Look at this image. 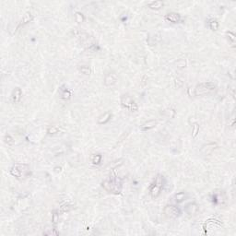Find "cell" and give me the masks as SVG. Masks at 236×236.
Instances as JSON below:
<instances>
[{"label": "cell", "instance_id": "603a6c76", "mask_svg": "<svg viewBox=\"0 0 236 236\" xmlns=\"http://www.w3.org/2000/svg\"><path fill=\"white\" fill-rule=\"evenodd\" d=\"M102 155L101 154H93L92 156H91V162H92V164H94V165H98V164H100L101 163V162H102Z\"/></svg>", "mask_w": 236, "mask_h": 236}, {"label": "cell", "instance_id": "4dcf8cb0", "mask_svg": "<svg viewBox=\"0 0 236 236\" xmlns=\"http://www.w3.org/2000/svg\"><path fill=\"white\" fill-rule=\"evenodd\" d=\"M47 232H44V235H58L59 233L56 231V229H47Z\"/></svg>", "mask_w": 236, "mask_h": 236}, {"label": "cell", "instance_id": "3957f363", "mask_svg": "<svg viewBox=\"0 0 236 236\" xmlns=\"http://www.w3.org/2000/svg\"><path fill=\"white\" fill-rule=\"evenodd\" d=\"M164 183H165L164 177L162 176V175H160V174L157 175L156 177H155L154 182L151 183V185L149 188L150 189V194L151 197L156 198V197H158L161 195V192H162V189L164 186Z\"/></svg>", "mask_w": 236, "mask_h": 236}, {"label": "cell", "instance_id": "e0dca14e", "mask_svg": "<svg viewBox=\"0 0 236 236\" xmlns=\"http://www.w3.org/2000/svg\"><path fill=\"white\" fill-rule=\"evenodd\" d=\"M111 117H112V114L110 112H107V113H105L104 115L101 116L100 117L98 118L97 123L99 124H104L108 123L111 120Z\"/></svg>", "mask_w": 236, "mask_h": 236}, {"label": "cell", "instance_id": "ac0fdd59", "mask_svg": "<svg viewBox=\"0 0 236 236\" xmlns=\"http://www.w3.org/2000/svg\"><path fill=\"white\" fill-rule=\"evenodd\" d=\"M65 86H62L60 91H61V99L64 101H68L71 98V92L67 89H64Z\"/></svg>", "mask_w": 236, "mask_h": 236}, {"label": "cell", "instance_id": "ffe728a7", "mask_svg": "<svg viewBox=\"0 0 236 236\" xmlns=\"http://www.w3.org/2000/svg\"><path fill=\"white\" fill-rule=\"evenodd\" d=\"M74 209V206L71 205V204H68V203H65V204H63L61 207H59L58 210L59 213H63V212H67V211H70L71 209Z\"/></svg>", "mask_w": 236, "mask_h": 236}, {"label": "cell", "instance_id": "d6986e66", "mask_svg": "<svg viewBox=\"0 0 236 236\" xmlns=\"http://www.w3.org/2000/svg\"><path fill=\"white\" fill-rule=\"evenodd\" d=\"M175 114H176V112L174 108H168L162 112V116L168 119H173L175 116Z\"/></svg>", "mask_w": 236, "mask_h": 236}, {"label": "cell", "instance_id": "5bb4252c", "mask_svg": "<svg viewBox=\"0 0 236 236\" xmlns=\"http://www.w3.org/2000/svg\"><path fill=\"white\" fill-rule=\"evenodd\" d=\"M217 148V144L216 143H209L207 145H204L201 149V152L205 155L210 154L215 149Z\"/></svg>", "mask_w": 236, "mask_h": 236}, {"label": "cell", "instance_id": "cb8c5ba5", "mask_svg": "<svg viewBox=\"0 0 236 236\" xmlns=\"http://www.w3.org/2000/svg\"><path fill=\"white\" fill-rule=\"evenodd\" d=\"M74 17H75L76 22H78V23H82V22L85 20L84 15H83L82 13H80V12H76L75 15H74Z\"/></svg>", "mask_w": 236, "mask_h": 236}, {"label": "cell", "instance_id": "44dd1931", "mask_svg": "<svg viewBox=\"0 0 236 236\" xmlns=\"http://www.w3.org/2000/svg\"><path fill=\"white\" fill-rule=\"evenodd\" d=\"M209 28H210V30H212V31H218V29H219V22L217 21V19H209Z\"/></svg>", "mask_w": 236, "mask_h": 236}, {"label": "cell", "instance_id": "8fae6325", "mask_svg": "<svg viewBox=\"0 0 236 236\" xmlns=\"http://www.w3.org/2000/svg\"><path fill=\"white\" fill-rule=\"evenodd\" d=\"M158 124V121L157 120H150L148 122H145L142 125H140L139 129L141 131H149L152 128H154Z\"/></svg>", "mask_w": 236, "mask_h": 236}, {"label": "cell", "instance_id": "52a82bcc", "mask_svg": "<svg viewBox=\"0 0 236 236\" xmlns=\"http://www.w3.org/2000/svg\"><path fill=\"white\" fill-rule=\"evenodd\" d=\"M118 81L117 75L115 72H110L107 73L104 77V85L106 87H113L115 86Z\"/></svg>", "mask_w": 236, "mask_h": 236}, {"label": "cell", "instance_id": "f1b7e54d", "mask_svg": "<svg viewBox=\"0 0 236 236\" xmlns=\"http://www.w3.org/2000/svg\"><path fill=\"white\" fill-rule=\"evenodd\" d=\"M177 68H184L186 66V60L185 59H179L175 62Z\"/></svg>", "mask_w": 236, "mask_h": 236}, {"label": "cell", "instance_id": "484cf974", "mask_svg": "<svg viewBox=\"0 0 236 236\" xmlns=\"http://www.w3.org/2000/svg\"><path fill=\"white\" fill-rule=\"evenodd\" d=\"M59 220V212L58 210H54L53 211V215H52V221H53V224L54 226H57V222H58Z\"/></svg>", "mask_w": 236, "mask_h": 236}, {"label": "cell", "instance_id": "83f0119b", "mask_svg": "<svg viewBox=\"0 0 236 236\" xmlns=\"http://www.w3.org/2000/svg\"><path fill=\"white\" fill-rule=\"evenodd\" d=\"M59 131H60V128L58 126H51L47 129V134L48 135H56V134L59 133Z\"/></svg>", "mask_w": 236, "mask_h": 236}, {"label": "cell", "instance_id": "7a4b0ae2", "mask_svg": "<svg viewBox=\"0 0 236 236\" xmlns=\"http://www.w3.org/2000/svg\"><path fill=\"white\" fill-rule=\"evenodd\" d=\"M9 173L18 180H25L32 175L30 166L26 163H15L11 167Z\"/></svg>", "mask_w": 236, "mask_h": 236}, {"label": "cell", "instance_id": "7c38bea8", "mask_svg": "<svg viewBox=\"0 0 236 236\" xmlns=\"http://www.w3.org/2000/svg\"><path fill=\"white\" fill-rule=\"evenodd\" d=\"M197 211H198V205L195 202L189 203L185 206V212L191 216L195 215Z\"/></svg>", "mask_w": 236, "mask_h": 236}, {"label": "cell", "instance_id": "836d02e7", "mask_svg": "<svg viewBox=\"0 0 236 236\" xmlns=\"http://www.w3.org/2000/svg\"><path fill=\"white\" fill-rule=\"evenodd\" d=\"M55 170H56V172H57V173H58V172H61V167H59V168L58 167H56Z\"/></svg>", "mask_w": 236, "mask_h": 236}, {"label": "cell", "instance_id": "9a60e30c", "mask_svg": "<svg viewBox=\"0 0 236 236\" xmlns=\"http://www.w3.org/2000/svg\"><path fill=\"white\" fill-rule=\"evenodd\" d=\"M163 6H164V3H163V1H161V0L152 1V2H150V3L148 4V6H149L150 9H153V10H159V9H161Z\"/></svg>", "mask_w": 236, "mask_h": 236}, {"label": "cell", "instance_id": "2e32d148", "mask_svg": "<svg viewBox=\"0 0 236 236\" xmlns=\"http://www.w3.org/2000/svg\"><path fill=\"white\" fill-rule=\"evenodd\" d=\"M32 20H33V15H32L31 12H26V13H25V15L23 16L22 20L20 21V23H19V27H20V26H24V25L28 24L29 22H32Z\"/></svg>", "mask_w": 236, "mask_h": 236}, {"label": "cell", "instance_id": "d6a6232c", "mask_svg": "<svg viewBox=\"0 0 236 236\" xmlns=\"http://www.w3.org/2000/svg\"><path fill=\"white\" fill-rule=\"evenodd\" d=\"M234 124H235V119H234V118H233V120H232V122H231V124H230V125H231L232 127H234Z\"/></svg>", "mask_w": 236, "mask_h": 236}, {"label": "cell", "instance_id": "4316f807", "mask_svg": "<svg viewBox=\"0 0 236 236\" xmlns=\"http://www.w3.org/2000/svg\"><path fill=\"white\" fill-rule=\"evenodd\" d=\"M199 129H200V126H199V124H197V123H195L194 124H193V133H192V137L195 138L197 135H198V133H199Z\"/></svg>", "mask_w": 236, "mask_h": 236}, {"label": "cell", "instance_id": "f546056e", "mask_svg": "<svg viewBox=\"0 0 236 236\" xmlns=\"http://www.w3.org/2000/svg\"><path fill=\"white\" fill-rule=\"evenodd\" d=\"M4 140H5V143L6 144H7L8 146H12L13 144H14V139H13V137L10 136V135H6L5 137H4Z\"/></svg>", "mask_w": 236, "mask_h": 236}, {"label": "cell", "instance_id": "6da1fadb", "mask_svg": "<svg viewBox=\"0 0 236 236\" xmlns=\"http://www.w3.org/2000/svg\"><path fill=\"white\" fill-rule=\"evenodd\" d=\"M102 186L108 193L115 194V195L121 194L122 187H123L122 180L117 176V175L116 173V169H113V172L111 173L109 178L104 180L102 183Z\"/></svg>", "mask_w": 236, "mask_h": 236}, {"label": "cell", "instance_id": "8992f818", "mask_svg": "<svg viewBox=\"0 0 236 236\" xmlns=\"http://www.w3.org/2000/svg\"><path fill=\"white\" fill-rule=\"evenodd\" d=\"M163 213L170 219H177L181 216V209L175 205H166L163 209Z\"/></svg>", "mask_w": 236, "mask_h": 236}, {"label": "cell", "instance_id": "277c9868", "mask_svg": "<svg viewBox=\"0 0 236 236\" xmlns=\"http://www.w3.org/2000/svg\"><path fill=\"white\" fill-rule=\"evenodd\" d=\"M195 96H205L213 93L216 91V85L213 82H203L196 86Z\"/></svg>", "mask_w": 236, "mask_h": 236}, {"label": "cell", "instance_id": "5b68a950", "mask_svg": "<svg viewBox=\"0 0 236 236\" xmlns=\"http://www.w3.org/2000/svg\"><path fill=\"white\" fill-rule=\"evenodd\" d=\"M120 102H121V105L124 108L128 109L131 112H137L138 110L137 103L133 100V98L129 94H123L121 96Z\"/></svg>", "mask_w": 236, "mask_h": 236}, {"label": "cell", "instance_id": "ba28073f", "mask_svg": "<svg viewBox=\"0 0 236 236\" xmlns=\"http://www.w3.org/2000/svg\"><path fill=\"white\" fill-rule=\"evenodd\" d=\"M164 19L169 21V22H172V23H179L181 21V16L178 14V13H175V12H170V13H167L165 16H164Z\"/></svg>", "mask_w": 236, "mask_h": 236}, {"label": "cell", "instance_id": "7402d4cb", "mask_svg": "<svg viewBox=\"0 0 236 236\" xmlns=\"http://www.w3.org/2000/svg\"><path fill=\"white\" fill-rule=\"evenodd\" d=\"M78 70H79V72L81 73V74H83V75H86V76H89V75H91V69L90 68V66H88V65H79L78 66Z\"/></svg>", "mask_w": 236, "mask_h": 236}, {"label": "cell", "instance_id": "1f68e13d", "mask_svg": "<svg viewBox=\"0 0 236 236\" xmlns=\"http://www.w3.org/2000/svg\"><path fill=\"white\" fill-rule=\"evenodd\" d=\"M183 85V79L182 78H176L175 79V87L176 88H181L182 86Z\"/></svg>", "mask_w": 236, "mask_h": 236}, {"label": "cell", "instance_id": "30bf717a", "mask_svg": "<svg viewBox=\"0 0 236 236\" xmlns=\"http://www.w3.org/2000/svg\"><path fill=\"white\" fill-rule=\"evenodd\" d=\"M212 199H213L212 200L213 203H215V204H223V202L225 201L226 197L224 196L223 191H220V193H217V191H216V192L213 193Z\"/></svg>", "mask_w": 236, "mask_h": 236}, {"label": "cell", "instance_id": "4fadbf2b", "mask_svg": "<svg viewBox=\"0 0 236 236\" xmlns=\"http://www.w3.org/2000/svg\"><path fill=\"white\" fill-rule=\"evenodd\" d=\"M21 97H22V91L20 88H16L13 92H12V95H11V98H12V102L14 103H18L20 102L21 100Z\"/></svg>", "mask_w": 236, "mask_h": 236}, {"label": "cell", "instance_id": "9c48e42d", "mask_svg": "<svg viewBox=\"0 0 236 236\" xmlns=\"http://www.w3.org/2000/svg\"><path fill=\"white\" fill-rule=\"evenodd\" d=\"M187 198H188V194L186 192H179L175 195H174V196L172 197V200L176 204H180L183 202L184 200H186Z\"/></svg>", "mask_w": 236, "mask_h": 236}, {"label": "cell", "instance_id": "d4e9b609", "mask_svg": "<svg viewBox=\"0 0 236 236\" xmlns=\"http://www.w3.org/2000/svg\"><path fill=\"white\" fill-rule=\"evenodd\" d=\"M226 37H227V39H228V41L231 43V44H234V43H235V40H236V37H235V34L233 32H226Z\"/></svg>", "mask_w": 236, "mask_h": 236}]
</instances>
